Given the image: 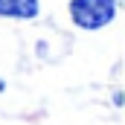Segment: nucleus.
<instances>
[{"instance_id": "obj_4", "label": "nucleus", "mask_w": 125, "mask_h": 125, "mask_svg": "<svg viewBox=\"0 0 125 125\" xmlns=\"http://www.w3.org/2000/svg\"><path fill=\"white\" fill-rule=\"evenodd\" d=\"M116 3H119V0H116Z\"/></svg>"}, {"instance_id": "obj_1", "label": "nucleus", "mask_w": 125, "mask_h": 125, "mask_svg": "<svg viewBox=\"0 0 125 125\" xmlns=\"http://www.w3.org/2000/svg\"><path fill=\"white\" fill-rule=\"evenodd\" d=\"M116 0H70V18L82 29H102L116 15Z\"/></svg>"}, {"instance_id": "obj_2", "label": "nucleus", "mask_w": 125, "mask_h": 125, "mask_svg": "<svg viewBox=\"0 0 125 125\" xmlns=\"http://www.w3.org/2000/svg\"><path fill=\"white\" fill-rule=\"evenodd\" d=\"M38 15V0H0V18L29 21Z\"/></svg>"}, {"instance_id": "obj_3", "label": "nucleus", "mask_w": 125, "mask_h": 125, "mask_svg": "<svg viewBox=\"0 0 125 125\" xmlns=\"http://www.w3.org/2000/svg\"><path fill=\"white\" fill-rule=\"evenodd\" d=\"M3 90H6V82H3V79H0V93H3Z\"/></svg>"}]
</instances>
